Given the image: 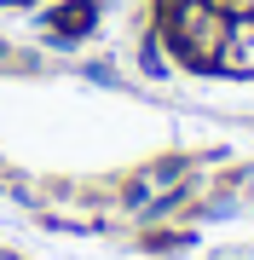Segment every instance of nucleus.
Returning <instances> with one entry per match:
<instances>
[{
	"mask_svg": "<svg viewBox=\"0 0 254 260\" xmlns=\"http://www.w3.org/2000/svg\"><path fill=\"white\" fill-rule=\"evenodd\" d=\"M156 35L185 70L254 75V0H156Z\"/></svg>",
	"mask_w": 254,
	"mask_h": 260,
	"instance_id": "f257e3e1",
	"label": "nucleus"
}]
</instances>
